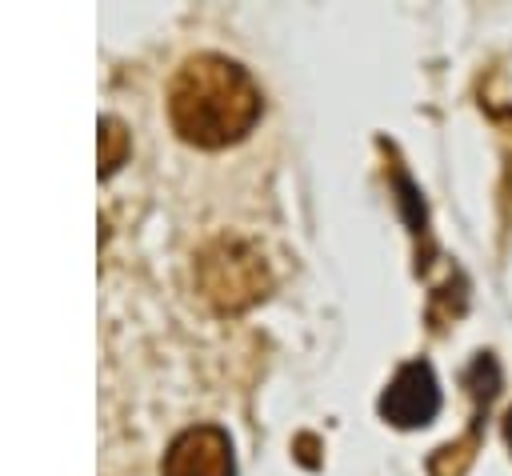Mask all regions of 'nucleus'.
<instances>
[{"instance_id": "1", "label": "nucleus", "mask_w": 512, "mask_h": 476, "mask_svg": "<svg viewBox=\"0 0 512 476\" xmlns=\"http://www.w3.org/2000/svg\"><path fill=\"white\" fill-rule=\"evenodd\" d=\"M260 88L256 80L228 56L200 52L180 64L168 84V120L180 140L196 148H224L252 132L260 120Z\"/></svg>"}, {"instance_id": "2", "label": "nucleus", "mask_w": 512, "mask_h": 476, "mask_svg": "<svg viewBox=\"0 0 512 476\" xmlns=\"http://www.w3.org/2000/svg\"><path fill=\"white\" fill-rule=\"evenodd\" d=\"M200 288L220 312H240L256 304L268 288L264 260L240 240H216L200 252Z\"/></svg>"}, {"instance_id": "3", "label": "nucleus", "mask_w": 512, "mask_h": 476, "mask_svg": "<svg viewBox=\"0 0 512 476\" xmlns=\"http://www.w3.org/2000/svg\"><path fill=\"white\" fill-rule=\"evenodd\" d=\"M440 412V384L428 360H408L396 368L380 396V416L396 428H424Z\"/></svg>"}, {"instance_id": "5", "label": "nucleus", "mask_w": 512, "mask_h": 476, "mask_svg": "<svg viewBox=\"0 0 512 476\" xmlns=\"http://www.w3.org/2000/svg\"><path fill=\"white\" fill-rule=\"evenodd\" d=\"M100 140H108V152L100 156V164H104V172H108V168H116V160H120V152H124V132H120V124H116V120H100Z\"/></svg>"}, {"instance_id": "4", "label": "nucleus", "mask_w": 512, "mask_h": 476, "mask_svg": "<svg viewBox=\"0 0 512 476\" xmlns=\"http://www.w3.org/2000/svg\"><path fill=\"white\" fill-rule=\"evenodd\" d=\"M160 476H236L228 432L216 424H196L180 432L164 452Z\"/></svg>"}, {"instance_id": "6", "label": "nucleus", "mask_w": 512, "mask_h": 476, "mask_svg": "<svg viewBox=\"0 0 512 476\" xmlns=\"http://www.w3.org/2000/svg\"><path fill=\"white\" fill-rule=\"evenodd\" d=\"M504 440H508V448H512V408L504 412Z\"/></svg>"}]
</instances>
